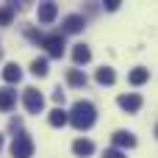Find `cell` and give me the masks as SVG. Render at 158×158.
I'll use <instances>...</instances> for the list:
<instances>
[{"label":"cell","mask_w":158,"mask_h":158,"mask_svg":"<svg viewBox=\"0 0 158 158\" xmlns=\"http://www.w3.org/2000/svg\"><path fill=\"white\" fill-rule=\"evenodd\" d=\"M94 119H97V111H94V106H92L89 100H78V103L72 106V111H69V122H72L78 131H89V128L94 125Z\"/></svg>","instance_id":"cell-1"},{"label":"cell","mask_w":158,"mask_h":158,"mask_svg":"<svg viewBox=\"0 0 158 158\" xmlns=\"http://www.w3.org/2000/svg\"><path fill=\"white\" fill-rule=\"evenodd\" d=\"M11 156H14V158H31V156H33V142H31V136H25V133L14 136Z\"/></svg>","instance_id":"cell-2"},{"label":"cell","mask_w":158,"mask_h":158,"mask_svg":"<svg viewBox=\"0 0 158 158\" xmlns=\"http://www.w3.org/2000/svg\"><path fill=\"white\" fill-rule=\"evenodd\" d=\"M22 103H25V108H28L31 114H42V108H44V97H42V94H39V89H33V86H28V89H25Z\"/></svg>","instance_id":"cell-3"},{"label":"cell","mask_w":158,"mask_h":158,"mask_svg":"<svg viewBox=\"0 0 158 158\" xmlns=\"http://www.w3.org/2000/svg\"><path fill=\"white\" fill-rule=\"evenodd\" d=\"M42 47H47V53H50L53 58H61V53H64V33H50V36H44V39H42Z\"/></svg>","instance_id":"cell-4"},{"label":"cell","mask_w":158,"mask_h":158,"mask_svg":"<svg viewBox=\"0 0 158 158\" xmlns=\"http://www.w3.org/2000/svg\"><path fill=\"white\" fill-rule=\"evenodd\" d=\"M83 25H86V19H83L81 14H69V17H64L61 33H81V31H83Z\"/></svg>","instance_id":"cell-5"},{"label":"cell","mask_w":158,"mask_h":158,"mask_svg":"<svg viewBox=\"0 0 158 158\" xmlns=\"http://www.w3.org/2000/svg\"><path fill=\"white\" fill-rule=\"evenodd\" d=\"M117 103H119V108H125V111H131V114L142 108V97H139V94H119Z\"/></svg>","instance_id":"cell-6"},{"label":"cell","mask_w":158,"mask_h":158,"mask_svg":"<svg viewBox=\"0 0 158 158\" xmlns=\"http://www.w3.org/2000/svg\"><path fill=\"white\" fill-rule=\"evenodd\" d=\"M36 14H39V22H44V25H47V22H53V19H56L58 6H56V3H42Z\"/></svg>","instance_id":"cell-7"},{"label":"cell","mask_w":158,"mask_h":158,"mask_svg":"<svg viewBox=\"0 0 158 158\" xmlns=\"http://www.w3.org/2000/svg\"><path fill=\"white\" fill-rule=\"evenodd\" d=\"M111 139H114V144H117V147H128V150H131V147H136V136H133L131 131H117Z\"/></svg>","instance_id":"cell-8"},{"label":"cell","mask_w":158,"mask_h":158,"mask_svg":"<svg viewBox=\"0 0 158 158\" xmlns=\"http://www.w3.org/2000/svg\"><path fill=\"white\" fill-rule=\"evenodd\" d=\"M72 153L81 156V158H86V156L94 153V144H92L89 139H75V142H72Z\"/></svg>","instance_id":"cell-9"},{"label":"cell","mask_w":158,"mask_h":158,"mask_svg":"<svg viewBox=\"0 0 158 158\" xmlns=\"http://www.w3.org/2000/svg\"><path fill=\"white\" fill-rule=\"evenodd\" d=\"M19 78H22L19 64H6V67H3V81H8V83H19Z\"/></svg>","instance_id":"cell-10"},{"label":"cell","mask_w":158,"mask_h":158,"mask_svg":"<svg viewBox=\"0 0 158 158\" xmlns=\"http://www.w3.org/2000/svg\"><path fill=\"white\" fill-rule=\"evenodd\" d=\"M47 119H50V125H53V128H64V125L69 122V114H67L64 108H53Z\"/></svg>","instance_id":"cell-11"},{"label":"cell","mask_w":158,"mask_h":158,"mask_svg":"<svg viewBox=\"0 0 158 158\" xmlns=\"http://www.w3.org/2000/svg\"><path fill=\"white\" fill-rule=\"evenodd\" d=\"M72 58H75V64H89L92 50H89L86 44H75V47H72Z\"/></svg>","instance_id":"cell-12"},{"label":"cell","mask_w":158,"mask_h":158,"mask_svg":"<svg viewBox=\"0 0 158 158\" xmlns=\"http://www.w3.org/2000/svg\"><path fill=\"white\" fill-rule=\"evenodd\" d=\"M94 78H97V83H103V86H111V83L117 81V75H114V69H111V67H100Z\"/></svg>","instance_id":"cell-13"},{"label":"cell","mask_w":158,"mask_h":158,"mask_svg":"<svg viewBox=\"0 0 158 158\" xmlns=\"http://www.w3.org/2000/svg\"><path fill=\"white\" fill-rule=\"evenodd\" d=\"M147 78H150V69H144V67H136V69L128 75V81H131L133 86H142V83H147Z\"/></svg>","instance_id":"cell-14"},{"label":"cell","mask_w":158,"mask_h":158,"mask_svg":"<svg viewBox=\"0 0 158 158\" xmlns=\"http://www.w3.org/2000/svg\"><path fill=\"white\" fill-rule=\"evenodd\" d=\"M86 81H89L86 72H81V69H69L67 72V83L69 86H86Z\"/></svg>","instance_id":"cell-15"},{"label":"cell","mask_w":158,"mask_h":158,"mask_svg":"<svg viewBox=\"0 0 158 158\" xmlns=\"http://www.w3.org/2000/svg\"><path fill=\"white\" fill-rule=\"evenodd\" d=\"M14 100H17V92H11V89H0V111H8V108L14 106Z\"/></svg>","instance_id":"cell-16"},{"label":"cell","mask_w":158,"mask_h":158,"mask_svg":"<svg viewBox=\"0 0 158 158\" xmlns=\"http://www.w3.org/2000/svg\"><path fill=\"white\" fill-rule=\"evenodd\" d=\"M31 72H33L36 78H44V75H47V58H33Z\"/></svg>","instance_id":"cell-17"},{"label":"cell","mask_w":158,"mask_h":158,"mask_svg":"<svg viewBox=\"0 0 158 158\" xmlns=\"http://www.w3.org/2000/svg\"><path fill=\"white\" fill-rule=\"evenodd\" d=\"M11 17H14V6L0 8V25H8V22H11Z\"/></svg>","instance_id":"cell-18"},{"label":"cell","mask_w":158,"mask_h":158,"mask_svg":"<svg viewBox=\"0 0 158 158\" xmlns=\"http://www.w3.org/2000/svg\"><path fill=\"white\" fill-rule=\"evenodd\" d=\"M103 158H125V153H122V150H117V147H111V150H106V153H103Z\"/></svg>","instance_id":"cell-19"},{"label":"cell","mask_w":158,"mask_h":158,"mask_svg":"<svg viewBox=\"0 0 158 158\" xmlns=\"http://www.w3.org/2000/svg\"><path fill=\"white\" fill-rule=\"evenodd\" d=\"M106 8H108V11H117V8H119V0H106Z\"/></svg>","instance_id":"cell-20"},{"label":"cell","mask_w":158,"mask_h":158,"mask_svg":"<svg viewBox=\"0 0 158 158\" xmlns=\"http://www.w3.org/2000/svg\"><path fill=\"white\" fill-rule=\"evenodd\" d=\"M53 100H56V103H64V92L56 89V92H53Z\"/></svg>","instance_id":"cell-21"},{"label":"cell","mask_w":158,"mask_h":158,"mask_svg":"<svg viewBox=\"0 0 158 158\" xmlns=\"http://www.w3.org/2000/svg\"><path fill=\"white\" fill-rule=\"evenodd\" d=\"M0 147H3V136H0Z\"/></svg>","instance_id":"cell-22"},{"label":"cell","mask_w":158,"mask_h":158,"mask_svg":"<svg viewBox=\"0 0 158 158\" xmlns=\"http://www.w3.org/2000/svg\"><path fill=\"white\" fill-rule=\"evenodd\" d=\"M156 136H158V128H156Z\"/></svg>","instance_id":"cell-23"}]
</instances>
